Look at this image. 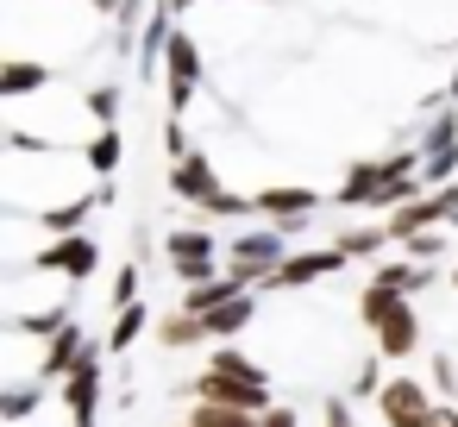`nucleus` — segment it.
<instances>
[{
	"label": "nucleus",
	"instance_id": "nucleus-2",
	"mask_svg": "<svg viewBox=\"0 0 458 427\" xmlns=\"http://www.w3.org/2000/svg\"><path fill=\"white\" fill-rule=\"evenodd\" d=\"M358 320L370 327V339H377V358H383V364H402V358L420 346V314H414V302H408L402 289L364 283V295H358Z\"/></svg>",
	"mask_w": 458,
	"mask_h": 427
},
{
	"label": "nucleus",
	"instance_id": "nucleus-6",
	"mask_svg": "<svg viewBox=\"0 0 458 427\" xmlns=\"http://www.w3.org/2000/svg\"><path fill=\"white\" fill-rule=\"evenodd\" d=\"M182 396H195V402H220V408H239V414H264L276 396H270V383H251V377H226V371H208L201 364V377L195 383H182Z\"/></svg>",
	"mask_w": 458,
	"mask_h": 427
},
{
	"label": "nucleus",
	"instance_id": "nucleus-17",
	"mask_svg": "<svg viewBox=\"0 0 458 427\" xmlns=\"http://www.w3.org/2000/svg\"><path fill=\"white\" fill-rule=\"evenodd\" d=\"M233 295H245V283H239V277H214V283L182 289V302H176V308H189V314H201V320H208V314H214V308H226Z\"/></svg>",
	"mask_w": 458,
	"mask_h": 427
},
{
	"label": "nucleus",
	"instance_id": "nucleus-26",
	"mask_svg": "<svg viewBox=\"0 0 458 427\" xmlns=\"http://www.w3.org/2000/svg\"><path fill=\"white\" fill-rule=\"evenodd\" d=\"M208 371H226V377H251V383H264V371H258L245 352H233V346H220V352L208 358Z\"/></svg>",
	"mask_w": 458,
	"mask_h": 427
},
{
	"label": "nucleus",
	"instance_id": "nucleus-27",
	"mask_svg": "<svg viewBox=\"0 0 458 427\" xmlns=\"http://www.w3.org/2000/svg\"><path fill=\"white\" fill-rule=\"evenodd\" d=\"M82 107H89L101 126H114V120H120V89H89V95H82Z\"/></svg>",
	"mask_w": 458,
	"mask_h": 427
},
{
	"label": "nucleus",
	"instance_id": "nucleus-11",
	"mask_svg": "<svg viewBox=\"0 0 458 427\" xmlns=\"http://www.w3.org/2000/svg\"><path fill=\"white\" fill-rule=\"evenodd\" d=\"M95 264H101V245H95L89 233H64V239H51V245L32 258V270H64L70 283H89Z\"/></svg>",
	"mask_w": 458,
	"mask_h": 427
},
{
	"label": "nucleus",
	"instance_id": "nucleus-29",
	"mask_svg": "<svg viewBox=\"0 0 458 427\" xmlns=\"http://www.w3.org/2000/svg\"><path fill=\"white\" fill-rule=\"evenodd\" d=\"M139 302V264H120V277H114V308H132Z\"/></svg>",
	"mask_w": 458,
	"mask_h": 427
},
{
	"label": "nucleus",
	"instance_id": "nucleus-13",
	"mask_svg": "<svg viewBox=\"0 0 458 427\" xmlns=\"http://www.w3.org/2000/svg\"><path fill=\"white\" fill-rule=\"evenodd\" d=\"M251 201H258L264 220H276V233H289V226H301V220L314 214L320 195H314V189H295V183H276V189H258Z\"/></svg>",
	"mask_w": 458,
	"mask_h": 427
},
{
	"label": "nucleus",
	"instance_id": "nucleus-20",
	"mask_svg": "<svg viewBox=\"0 0 458 427\" xmlns=\"http://www.w3.org/2000/svg\"><path fill=\"white\" fill-rule=\"evenodd\" d=\"M427 277H433V264H414V258H383L370 283H383V289H402V295H420V289H427Z\"/></svg>",
	"mask_w": 458,
	"mask_h": 427
},
{
	"label": "nucleus",
	"instance_id": "nucleus-32",
	"mask_svg": "<svg viewBox=\"0 0 458 427\" xmlns=\"http://www.w3.org/2000/svg\"><path fill=\"white\" fill-rule=\"evenodd\" d=\"M164 145H170V164L195 151V145H189V132H182V120H164Z\"/></svg>",
	"mask_w": 458,
	"mask_h": 427
},
{
	"label": "nucleus",
	"instance_id": "nucleus-35",
	"mask_svg": "<svg viewBox=\"0 0 458 427\" xmlns=\"http://www.w3.org/2000/svg\"><path fill=\"white\" fill-rule=\"evenodd\" d=\"M433 427H458V408H452V402H439V421H433Z\"/></svg>",
	"mask_w": 458,
	"mask_h": 427
},
{
	"label": "nucleus",
	"instance_id": "nucleus-5",
	"mask_svg": "<svg viewBox=\"0 0 458 427\" xmlns=\"http://www.w3.org/2000/svg\"><path fill=\"white\" fill-rule=\"evenodd\" d=\"M377 421H383V427H433V421H439V396H433V383L389 377L383 396H377Z\"/></svg>",
	"mask_w": 458,
	"mask_h": 427
},
{
	"label": "nucleus",
	"instance_id": "nucleus-25",
	"mask_svg": "<svg viewBox=\"0 0 458 427\" xmlns=\"http://www.w3.org/2000/svg\"><path fill=\"white\" fill-rule=\"evenodd\" d=\"M38 396H45V383H13V389H0V421H26V414L38 408Z\"/></svg>",
	"mask_w": 458,
	"mask_h": 427
},
{
	"label": "nucleus",
	"instance_id": "nucleus-37",
	"mask_svg": "<svg viewBox=\"0 0 458 427\" xmlns=\"http://www.w3.org/2000/svg\"><path fill=\"white\" fill-rule=\"evenodd\" d=\"M170 7H176V13H182V7H195V0H170Z\"/></svg>",
	"mask_w": 458,
	"mask_h": 427
},
{
	"label": "nucleus",
	"instance_id": "nucleus-33",
	"mask_svg": "<svg viewBox=\"0 0 458 427\" xmlns=\"http://www.w3.org/2000/svg\"><path fill=\"white\" fill-rule=\"evenodd\" d=\"M258 427H295V408H289V402H270V408L258 414Z\"/></svg>",
	"mask_w": 458,
	"mask_h": 427
},
{
	"label": "nucleus",
	"instance_id": "nucleus-28",
	"mask_svg": "<svg viewBox=\"0 0 458 427\" xmlns=\"http://www.w3.org/2000/svg\"><path fill=\"white\" fill-rule=\"evenodd\" d=\"M439 252H445L439 233H414V239H402V258H414V264H433Z\"/></svg>",
	"mask_w": 458,
	"mask_h": 427
},
{
	"label": "nucleus",
	"instance_id": "nucleus-15",
	"mask_svg": "<svg viewBox=\"0 0 458 427\" xmlns=\"http://www.w3.org/2000/svg\"><path fill=\"white\" fill-rule=\"evenodd\" d=\"M64 402H70V427H95V402H101V346L76 364V377L64 383Z\"/></svg>",
	"mask_w": 458,
	"mask_h": 427
},
{
	"label": "nucleus",
	"instance_id": "nucleus-19",
	"mask_svg": "<svg viewBox=\"0 0 458 427\" xmlns=\"http://www.w3.org/2000/svg\"><path fill=\"white\" fill-rule=\"evenodd\" d=\"M120 158H126V139H120V126H101V132H95V139L82 145V164H89V170H95L101 183H107V176L120 170Z\"/></svg>",
	"mask_w": 458,
	"mask_h": 427
},
{
	"label": "nucleus",
	"instance_id": "nucleus-31",
	"mask_svg": "<svg viewBox=\"0 0 458 427\" xmlns=\"http://www.w3.org/2000/svg\"><path fill=\"white\" fill-rule=\"evenodd\" d=\"M320 427H358L352 408H345V396H327V402H320Z\"/></svg>",
	"mask_w": 458,
	"mask_h": 427
},
{
	"label": "nucleus",
	"instance_id": "nucleus-4",
	"mask_svg": "<svg viewBox=\"0 0 458 427\" xmlns=\"http://www.w3.org/2000/svg\"><path fill=\"white\" fill-rule=\"evenodd\" d=\"M164 252H170V270L182 277V289L226 277V270H220V245H214V233H208V226H176V233L164 239Z\"/></svg>",
	"mask_w": 458,
	"mask_h": 427
},
{
	"label": "nucleus",
	"instance_id": "nucleus-12",
	"mask_svg": "<svg viewBox=\"0 0 458 427\" xmlns=\"http://www.w3.org/2000/svg\"><path fill=\"white\" fill-rule=\"evenodd\" d=\"M352 258L339 252V245H320V252H289V264L270 277V289H308V283H320V277H333V270H345Z\"/></svg>",
	"mask_w": 458,
	"mask_h": 427
},
{
	"label": "nucleus",
	"instance_id": "nucleus-3",
	"mask_svg": "<svg viewBox=\"0 0 458 427\" xmlns=\"http://www.w3.org/2000/svg\"><path fill=\"white\" fill-rule=\"evenodd\" d=\"M289 264L283 252V233H239L226 245V277H239L245 289H270V277Z\"/></svg>",
	"mask_w": 458,
	"mask_h": 427
},
{
	"label": "nucleus",
	"instance_id": "nucleus-7",
	"mask_svg": "<svg viewBox=\"0 0 458 427\" xmlns=\"http://www.w3.org/2000/svg\"><path fill=\"white\" fill-rule=\"evenodd\" d=\"M195 82H201V45H195L189 32H176V38H170V51H164V89H170V120H182V114L195 107Z\"/></svg>",
	"mask_w": 458,
	"mask_h": 427
},
{
	"label": "nucleus",
	"instance_id": "nucleus-23",
	"mask_svg": "<svg viewBox=\"0 0 458 427\" xmlns=\"http://www.w3.org/2000/svg\"><path fill=\"white\" fill-rule=\"evenodd\" d=\"M333 245H339L345 258H377V252L389 245V226H345Z\"/></svg>",
	"mask_w": 458,
	"mask_h": 427
},
{
	"label": "nucleus",
	"instance_id": "nucleus-24",
	"mask_svg": "<svg viewBox=\"0 0 458 427\" xmlns=\"http://www.w3.org/2000/svg\"><path fill=\"white\" fill-rule=\"evenodd\" d=\"M182 427H258V414H239V408H220V402H195Z\"/></svg>",
	"mask_w": 458,
	"mask_h": 427
},
{
	"label": "nucleus",
	"instance_id": "nucleus-14",
	"mask_svg": "<svg viewBox=\"0 0 458 427\" xmlns=\"http://www.w3.org/2000/svg\"><path fill=\"white\" fill-rule=\"evenodd\" d=\"M89 352H95V346H89V339H82V327L70 320V327H64L57 339H45V358H38V383H70V377H76V364H82Z\"/></svg>",
	"mask_w": 458,
	"mask_h": 427
},
{
	"label": "nucleus",
	"instance_id": "nucleus-8",
	"mask_svg": "<svg viewBox=\"0 0 458 427\" xmlns=\"http://www.w3.org/2000/svg\"><path fill=\"white\" fill-rule=\"evenodd\" d=\"M445 220H458V189H452V183L433 189V195H420V201H408V208H395L383 226H389V239L402 245V239H414V233H439Z\"/></svg>",
	"mask_w": 458,
	"mask_h": 427
},
{
	"label": "nucleus",
	"instance_id": "nucleus-18",
	"mask_svg": "<svg viewBox=\"0 0 458 427\" xmlns=\"http://www.w3.org/2000/svg\"><path fill=\"white\" fill-rule=\"evenodd\" d=\"M258 320V289H245V295H233L226 308H214L208 314V339H233V333H245Z\"/></svg>",
	"mask_w": 458,
	"mask_h": 427
},
{
	"label": "nucleus",
	"instance_id": "nucleus-16",
	"mask_svg": "<svg viewBox=\"0 0 458 427\" xmlns=\"http://www.w3.org/2000/svg\"><path fill=\"white\" fill-rule=\"evenodd\" d=\"M151 333H157V346H164V352H195V346H208V320H201V314H189V308H164Z\"/></svg>",
	"mask_w": 458,
	"mask_h": 427
},
{
	"label": "nucleus",
	"instance_id": "nucleus-22",
	"mask_svg": "<svg viewBox=\"0 0 458 427\" xmlns=\"http://www.w3.org/2000/svg\"><path fill=\"white\" fill-rule=\"evenodd\" d=\"M145 327H157V320H151V302H132V308H120V314H114V333H107V352H132Z\"/></svg>",
	"mask_w": 458,
	"mask_h": 427
},
{
	"label": "nucleus",
	"instance_id": "nucleus-21",
	"mask_svg": "<svg viewBox=\"0 0 458 427\" xmlns=\"http://www.w3.org/2000/svg\"><path fill=\"white\" fill-rule=\"evenodd\" d=\"M32 89H51V70H45V64L13 57L7 70H0V101H20V95H32Z\"/></svg>",
	"mask_w": 458,
	"mask_h": 427
},
{
	"label": "nucleus",
	"instance_id": "nucleus-34",
	"mask_svg": "<svg viewBox=\"0 0 458 427\" xmlns=\"http://www.w3.org/2000/svg\"><path fill=\"white\" fill-rule=\"evenodd\" d=\"M89 7H95V13H107V20H120V13H126V0H89Z\"/></svg>",
	"mask_w": 458,
	"mask_h": 427
},
{
	"label": "nucleus",
	"instance_id": "nucleus-1",
	"mask_svg": "<svg viewBox=\"0 0 458 427\" xmlns=\"http://www.w3.org/2000/svg\"><path fill=\"white\" fill-rule=\"evenodd\" d=\"M414 176H420V151H389V158H377V164H352L345 170V183H339V208H408V201H420L414 195Z\"/></svg>",
	"mask_w": 458,
	"mask_h": 427
},
{
	"label": "nucleus",
	"instance_id": "nucleus-9",
	"mask_svg": "<svg viewBox=\"0 0 458 427\" xmlns=\"http://www.w3.org/2000/svg\"><path fill=\"white\" fill-rule=\"evenodd\" d=\"M452 170H458V107H439L427 126V145H420V176L433 189H445Z\"/></svg>",
	"mask_w": 458,
	"mask_h": 427
},
{
	"label": "nucleus",
	"instance_id": "nucleus-30",
	"mask_svg": "<svg viewBox=\"0 0 458 427\" xmlns=\"http://www.w3.org/2000/svg\"><path fill=\"white\" fill-rule=\"evenodd\" d=\"M433 396H439V402L458 396V371H452V358H433Z\"/></svg>",
	"mask_w": 458,
	"mask_h": 427
},
{
	"label": "nucleus",
	"instance_id": "nucleus-36",
	"mask_svg": "<svg viewBox=\"0 0 458 427\" xmlns=\"http://www.w3.org/2000/svg\"><path fill=\"white\" fill-rule=\"evenodd\" d=\"M445 101H452V107H458V76H452V95H445Z\"/></svg>",
	"mask_w": 458,
	"mask_h": 427
},
{
	"label": "nucleus",
	"instance_id": "nucleus-38",
	"mask_svg": "<svg viewBox=\"0 0 458 427\" xmlns=\"http://www.w3.org/2000/svg\"><path fill=\"white\" fill-rule=\"evenodd\" d=\"M452 289H458V270H452Z\"/></svg>",
	"mask_w": 458,
	"mask_h": 427
},
{
	"label": "nucleus",
	"instance_id": "nucleus-10",
	"mask_svg": "<svg viewBox=\"0 0 458 427\" xmlns=\"http://www.w3.org/2000/svg\"><path fill=\"white\" fill-rule=\"evenodd\" d=\"M170 189H176V201H195V208H214V201L226 195V183H220V170H214V158H208L201 145L170 164Z\"/></svg>",
	"mask_w": 458,
	"mask_h": 427
}]
</instances>
